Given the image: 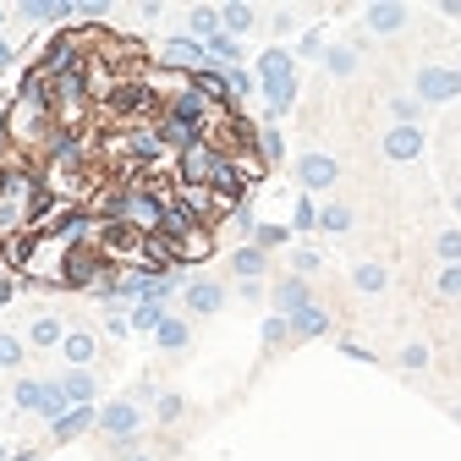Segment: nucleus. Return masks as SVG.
Returning a JSON list of instances; mask_svg holds the SVG:
<instances>
[{
  "mask_svg": "<svg viewBox=\"0 0 461 461\" xmlns=\"http://www.w3.org/2000/svg\"><path fill=\"white\" fill-rule=\"evenodd\" d=\"M336 176H341L336 154H303V159H296V182H303L308 192H319V187H336Z\"/></svg>",
  "mask_w": 461,
  "mask_h": 461,
  "instance_id": "obj_4",
  "label": "nucleus"
},
{
  "mask_svg": "<svg viewBox=\"0 0 461 461\" xmlns=\"http://www.w3.org/2000/svg\"><path fill=\"white\" fill-rule=\"evenodd\" d=\"M39 401H44V384L39 379H17V407L22 412H39Z\"/></svg>",
  "mask_w": 461,
  "mask_h": 461,
  "instance_id": "obj_29",
  "label": "nucleus"
},
{
  "mask_svg": "<svg viewBox=\"0 0 461 461\" xmlns=\"http://www.w3.org/2000/svg\"><path fill=\"white\" fill-rule=\"evenodd\" d=\"M33 253H39V230H33V225L6 230V237H0V258H6L12 270H28V263H33Z\"/></svg>",
  "mask_w": 461,
  "mask_h": 461,
  "instance_id": "obj_8",
  "label": "nucleus"
},
{
  "mask_svg": "<svg viewBox=\"0 0 461 461\" xmlns=\"http://www.w3.org/2000/svg\"><path fill=\"white\" fill-rule=\"evenodd\" d=\"M61 352H66V362H77V368H88V362H93V336H88V329H66Z\"/></svg>",
  "mask_w": 461,
  "mask_h": 461,
  "instance_id": "obj_18",
  "label": "nucleus"
},
{
  "mask_svg": "<svg viewBox=\"0 0 461 461\" xmlns=\"http://www.w3.org/2000/svg\"><path fill=\"white\" fill-rule=\"evenodd\" d=\"M214 33H220V12L214 6H198L192 12V44H209Z\"/></svg>",
  "mask_w": 461,
  "mask_h": 461,
  "instance_id": "obj_23",
  "label": "nucleus"
},
{
  "mask_svg": "<svg viewBox=\"0 0 461 461\" xmlns=\"http://www.w3.org/2000/svg\"><path fill=\"white\" fill-rule=\"evenodd\" d=\"M291 105H296V83H286V88H270V110H263V116H270V121H280Z\"/></svg>",
  "mask_w": 461,
  "mask_h": 461,
  "instance_id": "obj_28",
  "label": "nucleus"
},
{
  "mask_svg": "<svg viewBox=\"0 0 461 461\" xmlns=\"http://www.w3.org/2000/svg\"><path fill=\"white\" fill-rule=\"evenodd\" d=\"M253 237H258V247L270 253V247H280L286 242V225H253Z\"/></svg>",
  "mask_w": 461,
  "mask_h": 461,
  "instance_id": "obj_37",
  "label": "nucleus"
},
{
  "mask_svg": "<svg viewBox=\"0 0 461 461\" xmlns=\"http://www.w3.org/2000/svg\"><path fill=\"white\" fill-rule=\"evenodd\" d=\"M187 308H192V313H220V308H225V291L209 286V280H204V286H187Z\"/></svg>",
  "mask_w": 461,
  "mask_h": 461,
  "instance_id": "obj_16",
  "label": "nucleus"
},
{
  "mask_svg": "<svg viewBox=\"0 0 461 461\" xmlns=\"http://www.w3.org/2000/svg\"><path fill=\"white\" fill-rule=\"evenodd\" d=\"M407 22V6H368V28L374 33H395Z\"/></svg>",
  "mask_w": 461,
  "mask_h": 461,
  "instance_id": "obj_25",
  "label": "nucleus"
},
{
  "mask_svg": "<svg viewBox=\"0 0 461 461\" xmlns=\"http://www.w3.org/2000/svg\"><path fill=\"white\" fill-rule=\"evenodd\" d=\"M319 225H324V230H346V225H352V209H346V204H324V209H319Z\"/></svg>",
  "mask_w": 461,
  "mask_h": 461,
  "instance_id": "obj_31",
  "label": "nucleus"
},
{
  "mask_svg": "<svg viewBox=\"0 0 461 461\" xmlns=\"http://www.w3.org/2000/svg\"><path fill=\"white\" fill-rule=\"evenodd\" d=\"M61 390H66V401H72V407H88L93 401V374H66Z\"/></svg>",
  "mask_w": 461,
  "mask_h": 461,
  "instance_id": "obj_24",
  "label": "nucleus"
},
{
  "mask_svg": "<svg viewBox=\"0 0 461 461\" xmlns=\"http://www.w3.org/2000/svg\"><path fill=\"white\" fill-rule=\"evenodd\" d=\"M220 72H225V88H230V99H247V93H253V77L242 72V66H220Z\"/></svg>",
  "mask_w": 461,
  "mask_h": 461,
  "instance_id": "obj_33",
  "label": "nucleus"
},
{
  "mask_svg": "<svg viewBox=\"0 0 461 461\" xmlns=\"http://www.w3.org/2000/svg\"><path fill=\"white\" fill-rule=\"evenodd\" d=\"M116 149H121L126 159H138V165H154V159L165 154V143H159L154 126H126V138H116Z\"/></svg>",
  "mask_w": 461,
  "mask_h": 461,
  "instance_id": "obj_5",
  "label": "nucleus"
},
{
  "mask_svg": "<svg viewBox=\"0 0 461 461\" xmlns=\"http://www.w3.org/2000/svg\"><path fill=\"white\" fill-rule=\"evenodd\" d=\"M154 341H159L165 352H182V346L192 341V329H187V319H176V313H165V319L154 324Z\"/></svg>",
  "mask_w": 461,
  "mask_h": 461,
  "instance_id": "obj_15",
  "label": "nucleus"
},
{
  "mask_svg": "<svg viewBox=\"0 0 461 461\" xmlns=\"http://www.w3.org/2000/svg\"><path fill=\"white\" fill-rule=\"evenodd\" d=\"M154 132H159L165 154H187L192 143H204V138H209L204 126H187V121H171V116H159V121H154Z\"/></svg>",
  "mask_w": 461,
  "mask_h": 461,
  "instance_id": "obj_7",
  "label": "nucleus"
},
{
  "mask_svg": "<svg viewBox=\"0 0 461 461\" xmlns=\"http://www.w3.org/2000/svg\"><path fill=\"white\" fill-rule=\"evenodd\" d=\"M22 362V341L17 336H0V368H17Z\"/></svg>",
  "mask_w": 461,
  "mask_h": 461,
  "instance_id": "obj_38",
  "label": "nucleus"
},
{
  "mask_svg": "<svg viewBox=\"0 0 461 461\" xmlns=\"http://www.w3.org/2000/svg\"><path fill=\"white\" fill-rule=\"evenodd\" d=\"M263 263H270V253H263V247H237V253H230V270H237L242 280L263 275Z\"/></svg>",
  "mask_w": 461,
  "mask_h": 461,
  "instance_id": "obj_19",
  "label": "nucleus"
},
{
  "mask_svg": "<svg viewBox=\"0 0 461 461\" xmlns=\"http://www.w3.org/2000/svg\"><path fill=\"white\" fill-rule=\"evenodd\" d=\"M66 407H72V401H66V390H61V384H44V401H39V417H50V423H55V417H61Z\"/></svg>",
  "mask_w": 461,
  "mask_h": 461,
  "instance_id": "obj_30",
  "label": "nucleus"
},
{
  "mask_svg": "<svg viewBox=\"0 0 461 461\" xmlns=\"http://www.w3.org/2000/svg\"><path fill=\"white\" fill-rule=\"evenodd\" d=\"M280 154H286L280 132H275V126H263V132H258V159H280Z\"/></svg>",
  "mask_w": 461,
  "mask_h": 461,
  "instance_id": "obj_34",
  "label": "nucleus"
},
{
  "mask_svg": "<svg viewBox=\"0 0 461 461\" xmlns=\"http://www.w3.org/2000/svg\"><path fill=\"white\" fill-rule=\"evenodd\" d=\"M401 368H428V346H417V341H412V346L401 352Z\"/></svg>",
  "mask_w": 461,
  "mask_h": 461,
  "instance_id": "obj_41",
  "label": "nucleus"
},
{
  "mask_svg": "<svg viewBox=\"0 0 461 461\" xmlns=\"http://www.w3.org/2000/svg\"><path fill=\"white\" fill-rule=\"evenodd\" d=\"M93 423H99V412H93V407H66V412L50 423V434H55V440H77V434H88Z\"/></svg>",
  "mask_w": 461,
  "mask_h": 461,
  "instance_id": "obj_13",
  "label": "nucleus"
},
{
  "mask_svg": "<svg viewBox=\"0 0 461 461\" xmlns=\"http://www.w3.org/2000/svg\"><path fill=\"white\" fill-rule=\"evenodd\" d=\"M395 126H417V116H423V105H417V99H395Z\"/></svg>",
  "mask_w": 461,
  "mask_h": 461,
  "instance_id": "obj_36",
  "label": "nucleus"
},
{
  "mask_svg": "<svg viewBox=\"0 0 461 461\" xmlns=\"http://www.w3.org/2000/svg\"><path fill=\"white\" fill-rule=\"evenodd\" d=\"M110 336H116V341L132 336V319H126V313H110Z\"/></svg>",
  "mask_w": 461,
  "mask_h": 461,
  "instance_id": "obj_44",
  "label": "nucleus"
},
{
  "mask_svg": "<svg viewBox=\"0 0 461 461\" xmlns=\"http://www.w3.org/2000/svg\"><path fill=\"white\" fill-rule=\"evenodd\" d=\"M0 303H12V280H0Z\"/></svg>",
  "mask_w": 461,
  "mask_h": 461,
  "instance_id": "obj_47",
  "label": "nucleus"
},
{
  "mask_svg": "<svg viewBox=\"0 0 461 461\" xmlns=\"http://www.w3.org/2000/svg\"><path fill=\"white\" fill-rule=\"evenodd\" d=\"M247 28H253V6H220V33L237 39V33H247Z\"/></svg>",
  "mask_w": 461,
  "mask_h": 461,
  "instance_id": "obj_26",
  "label": "nucleus"
},
{
  "mask_svg": "<svg viewBox=\"0 0 461 461\" xmlns=\"http://www.w3.org/2000/svg\"><path fill=\"white\" fill-rule=\"evenodd\" d=\"M165 116H171V121H187V126H204V132L220 121V116H214V105H209V99L198 93V88L171 93V99H165Z\"/></svg>",
  "mask_w": 461,
  "mask_h": 461,
  "instance_id": "obj_2",
  "label": "nucleus"
},
{
  "mask_svg": "<svg viewBox=\"0 0 461 461\" xmlns=\"http://www.w3.org/2000/svg\"><path fill=\"white\" fill-rule=\"evenodd\" d=\"M0 22H6V12H0Z\"/></svg>",
  "mask_w": 461,
  "mask_h": 461,
  "instance_id": "obj_51",
  "label": "nucleus"
},
{
  "mask_svg": "<svg viewBox=\"0 0 461 461\" xmlns=\"http://www.w3.org/2000/svg\"><path fill=\"white\" fill-rule=\"evenodd\" d=\"M17 461H33V456H17Z\"/></svg>",
  "mask_w": 461,
  "mask_h": 461,
  "instance_id": "obj_50",
  "label": "nucleus"
},
{
  "mask_svg": "<svg viewBox=\"0 0 461 461\" xmlns=\"http://www.w3.org/2000/svg\"><path fill=\"white\" fill-rule=\"evenodd\" d=\"M138 407H132V401H116V407H105V412H99V428H105V434L110 440H126V434H138Z\"/></svg>",
  "mask_w": 461,
  "mask_h": 461,
  "instance_id": "obj_10",
  "label": "nucleus"
},
{
  "mask_svg": "<svg viewBox=\"0 0 461 461\" xmlns=\"http://www.w3.org/2000/svg\"><path fill=\"white\" fill-rule=\"evenodd\" d=\"M176 412H182V395H159V417H165V423H171Z\"/></svg>",
  "mask_w": 461,
  "mask_h": 461,
  "instance_id": "obj_45",
  "label": "nucleus"
},
{
  "mask_svg": "<svg viewBox=\"0 0 461 461\" xmlns=\"http://www.w3.org/2000/svg\"><path fill=\"white\" fill-rule=\"evenodd\" d=\"M22 17L50 22V17H72V0H22Z\"/></svg>",
  "mask_w": 461,
  "mask_h": 461,
  "instance_id": "obj_21",
  "label": "nucleus"
},
{
  "mask_svg": "<svg viewBox=\"0 0 461 461\" xmlns=\"http://www.w3.org/2000/svg\"><path fill=\"white\" fill-rule=\"evenodd\" d=\"M220 149L204 138V143H192L187 154H176V176H182V187H209L214 182V171H220Z\"/></svg>",
  "mask_w": 461,
  "mask_h": 461,
  "instance_id": "obj_1",
  "label": "nucleus"
},
{
  "mask_svg": "<svg viewBox=\"0 0 461 461\" xmlns=\"http://www.w3.org/2000/svg\"><path fill=\"white\" fill-rule=\"evenodd\" d=\"M384 154L390 159H417L423 154V126H390L384 132Z\"/></svg>",
  "mask_w": 461,
  "mask_h": 461,
  "instance_id": "obj_12",
  "label": "nucleus"
},
{
  "mask_svg": "<svg viewBox=\"0 0 461 461\" xmlns=\"http://www.w3.org/2000/svg\"><path fill=\"white\" fill-rule=\"evenodd\" d=\"M308 303H313V291H308V280H303V275H291V280H280V286H275V308H280V319L303 313Z\"/></svg>",
  "mask_w": 461,
  "mask_h": 461,
  "instance_id": "obj_11",
  "label": "nucleus"
},
{
  "mask_svg": "<svg viewBox=\"0 0 461 461\" xmlns=\"http://www.w3.org/2000/svg\"><path fill=\"white\" fill-rule=\"evenodd\" d=\"M456 93H461V72H450V66H423L417 72V105H445Z\"/></svg>",
  "mask_w": 461,
  "mask_h": 461,
  "instance_id": "obj_3",
  "label": "nucleus"
},
{
  "mask_svg": "<svg viewBox=\"0 0 461 461\" xmlns=\"http://www.w3.org/2000/svg\"><path fill=\"white\" fill-rule=\"evenodd\" d=\"M0 461H6V456H0Z\"/></svg>",
  "mask_w": 461,
  "mask_h": 461,
  "instance_id": "obj_53",
  "label": "nucleus"
},
{
  "mask_svg": "<svg viewBox=\"0 0 461 461\" xmlns=\"http://www.w3.org/2000/svg\"><path fill=\"white\" fill-rule=\"evenodd\" d=\"M159 61H165V66H176L182 77H192V72H204V66H209V50H204V44H192V39H171V44L159 50Z\"/></svg>",
  "mask_w": 461,
  "mask_h": 461,
  "instance_id": "obj_6",
  "label": "nucleus"
},
{
  "mask_svg": "<svg viewBox=\"0 0 461 461\" xmlns=\"http://www.w3.org/2000/svg\"><path fill=\"white\" fill-rule=\"evenodd\" d=\"M440 296H461V263H445V275H440Z\"/></svg>",
  "mask_w": 461,
  "mask_h": 461,
  "instance_id": "obj_40",
  "label": "nucleus"
},
{
  "mask_svg": "<svg viewBox=\"0 0 461 461\" xmlns=\"http://www.w3.org/2000/svg\"><path fill=\"white\" fill-rule=\"evenodd\" d=\"M291 329H296V336H324V329H329V313H324L319 303H308L303 313H291Z\"/></svg>",
  "mask_w": 461,
  "mask_h": 461,
  "instance_id": "obj_20",
  "label": "nucleus"
},
{
  "mask_svg": "<svg viewBox=\"0 0 461 461\" xmlns=\"http://www.w3.org/2000/svg\"><path fill=\"white\" fill-rule=\"evenodd\" d=\"M171 258H176V270H182V263H204V258H214V230H192V237H176V242H171Z\"/></svg>",
  "mask_w": 461,
  "mask_h": 461,
  "instance_id": "obj_9",
  "label": "nucleus"
},
{
  "mask_svg": "<svg viewBox=\"0 0 461 461\" xmlns=\"http://www.w3.org/2000/svg\"><path fill=\"white\" fill-rule=\"evenodd\" d=\"M286 329H291V319H270V324H263V341L280 346V341H286Z\"/></svg>",
  "mask_w": 461,
  "mask_h": 461,
  "instance_id": "obj_42",
  "label": "nucleus"
},
{
  "mask_svg": "<svg viewBox=\"0 0 461 461\" xmlns=\"http://www.w3.org/2000/svg\"><path fill=\"white\" fill-rule=\"evenodd\" d=\"M434 247H440V258H445V263H461V230H440Z\"/></svg>",
  "mask_w": 461,
  "mask_h": 461,
  "instance_id": "obj_35",
  "label": "nucleus"
},
{
  "mask_svg": "<svg viewBox=\"0 0 461 461\" xmlns=\"http://www.w3.org/2000/svg\"><path fill=\"white\" fill-rule=\"evenodd\" d=\"M324 66H329L336 77H352V72H357V50H352V44H336V50H324Z\"/></svg>",
  "mask_w": 461,
  "mask_h": 461,
  "instance_id": "obj_27",
  "label": "nucleus"
},
{
  "mask_svg": "<svg viewBox=\"0 0 461 461\" xmlns=\"http://www.w3.org/2000/svg\"><path fill=\"white\" fill-rule=\"evenodd\" d=\"M132 461H159V456H132Z\"/></svg>",
  "mask_w": 461,
  "mask_h": 461,
  "instance_id": "obj_48",
  "label": "nucleus"
},
{
  "mask_svg": "<svg viewBox=\"0 0 461 461\" xmlns=\"http://www.w3.org/2000/svg\"><path fill=\"white\" fill-rule=\"evenodd\" d=\"M456 72H461V66H456Z\"/></svg>",
  "mask_w": 461,
  "mask_h": 461,
  "instance_id": "obj_52",
  "label": "nucleus"
},
{
  "mask_svg": "<svg viewBox=\"0 0 461 461\" xmlns=\"http://www.w3.org/2000/svg\"><path fill=\"white\" fill-rule=\"evenodd\" d=\"M0 66H12V44L6 39H0Z\"/></svg>",
  "mask_w": 461,
  "mask_h": 461,
  "instance_id": "obj_46",
  "label": "nucleus"
},
{
  "mask_svg": "<svg viewBox=\"0 0 461 461\" xmlns=\"http://www.w3.org/2000/svg\"><path fill=\"white\" fill-rule=\"evenodd\" d=\"M61 341H66V324H61V319L44 313V319L28 324V346H61Z\"/></svg>",
  "mask_w": 461,
  "mask_h": 461,
  "instance_id": "obj_17",
  "label": "nucleus"
},
{
  "mask_svg": "<svg viewBox=\"0 0 461 461\" xmlns=\"http://www.w3.org/2000/svg\"><path fill=\"white\" fill-rule=\"evenodd\" d=\"M258 77H263V88H286V83H296L291 55H286V50H270V55L258 61Z\"/></svg>",
  "mask_w": 461,
  "mask_h": 461,
  "instance_id": "obj_14",
  "label": "nucleus"
},
{
  "mask_svg": "<svg viewBox=\"0 0 461 461\" xmlns=\"http://www.w3.org/2000/svg\"><path fill=\"white\" fill-rule=\"evenodd\" d=\"M357 291H368V296H379L384 286H390V270H384V263H357Z\"/></svg>",
  "mask_w": 461,
  "mask_h": 461,
  "instance_id": "obj_22",
  "label": "nucleus"
},
{
  "mask_svg": "<svg viewBox=\"0 0 461 461\" xmlns=\"http://www.w3.org/2000/svg\"><path fill=\"white\" fill-rule=\"evenodd\" d=\"M319 225V209H313V198H296V230H313Z\"/></svg>",
  "mask_w": 461,
  "mask_h": 461,
  "instance_id": "obj_39",
  "label": "nucleus"
},
{
  "mask_svg": "<svg viewBox=\"0 0 461 461\" xmlns=\"http://www.w3.org/2000/svg\"><path fill=\"white\" fill-rule=\"evenodd\" d=\"M110 6H105V0H83V6H72V17H105Z\"/></svg>",
  "mask_w": 461,
  "mask_h": 461,
  "instance_id": "obj_43",
  "label": "nucleus"
},
{
  "mask_svg": "<svg viewBox=\"0 0 461 461\" xmlns=\"http://www.w3.org/2000/svg\"><path fill=\"white\" fill-rule=\"evenodd\" d=\"M126 319H132V329H154V324H159L165 313H159V303H154V296H149V303H138V308H132Z\"/></svg>",
  "mask_w": 461,
  "mask_h": 461,
  "instance_id": "obj_32",
  "label": "nucleus"
},
{
  "mask_svg": "<svg viewBox=\"0 0 461 461\" xmlns=\"http://www.w3.org/2000/svg\"><path fill=\"white\" fill-rule=\"evenodd\" d=\"M456 214H461V192H456Z\"/></svg>",
  "mask_w": 461,
  "mask_h": 461,
  "instance_id": "obj_49",
  "label": "nucleus"
}]
</instances>
